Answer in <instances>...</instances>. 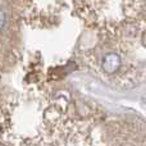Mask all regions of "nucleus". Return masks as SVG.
<instances>
[{
	"label": "nucleus",
	"mask_w": 146,
	"mask_h": 146,
	"mask_svg": "<svg viewBox=\"0 0 146 146\" xmlns=\"http://www.w3.org/2000/svg\"><path fill=\"white\" fill-rule=\"evenodd\" d=\"M5 23H7V14L3 9H0V31L4 28Z\"/></svg>",
	"instance_id": "f03ea898"
},
{
	"label": "nucleus",
	"mask_w": 146,
	"mask_h": 146,
	"mask_svg": "<svg viewBox=\"0 0 146 146\" xmlns=\"http://www.w3.org/2000/svg\"><path fill=\"white\" fill-rule=\"evenodd\" d=\"M122 58L115 51H109L108 54L103 56L100 63V69L106 74H114L121 69L122 67Z\"/></svg>",
	"instance_id": "f257e3e1"
}]
</instances>
